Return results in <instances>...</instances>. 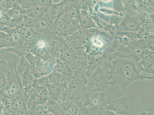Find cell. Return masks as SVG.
<instances>
[{
	"mask_svg": "<svg viewBox=\"0 0 154 115\" xmlns=\"http://www.w3.org/2000/svg\"><path fill=\"white\" fill-rule=\"evenodd\" d=\"M78 50L70 47L66 51L61 53L60 59L70 64L73 61Z\"/></svg>",
	"mask_w": 154,
	"mask_h": 115,
	"instance_id": "24",
	"label": "cell"
},
{
	"mask_svg": "<svg viewBox=\"0 0 154 115\" xmlns=\"http://www.w3.org/2000/svg\"><path fill=\"white\" fill-rule=\"evenodd\" d=\"M64 96L69 100L80 102L85 106L92 105L87 92L86 85L78 78H74L69 81Z\"/></svg>",
	"mask_w": 154,
	"mask_h": 115,
	"instance_id": "2",
	"label": "cell"
},
{
	"mask_svg": "<svg viewBox=\"0 0 154 115\" xmlns=\"http://www.w3.org/2000/svg\"><path fill=\"white\" fill-rule=\"evenodd\" d=\"M55 64L39 58L36 67L35 79H38L50 75L54 71Z\"/></svg>",
	"mask_w": 154,
	"mask_h": 115,
	"instance_id": "14",
	"label": "cell"
},
{
	"mask_svg": "<svg viewBox=\"0 0 154 115\" xmlns=\"http://www.w3.org/2000/svg\"><path fill=\"white\" fill-rule=\"evenodd\" d=\"M0 65V89H3L7 84V78L6 71L5 67V63Z\"/></svg>",
	"mask_w": 154,
	"mask_h": 115,
	"instance_id": "28",
	"label": "cell"
},
{
	"mask_svg": "<svg viewBox=\"0 0 154 115\" xmlns=\"http://www.w3.org/2000/svg\"><path fill=\"white\" fill-rule=\"evenodd\" d=\"M109 85L104 69L102 67H99L93 71L88 80L86 85L87 92L90 97L94 93L105 92Z\"/></svg>",
	"mask_w": 154,
	"mask_h": 115,
	"instance_id": "5",
	"label": "cell"
},
{
	"mask_svg": "<svg viewBox=\"0 0 154 115\" xmlns=\"http://www.w3.org/2000/svg\"><path fill=\"white\" fill-rule=\"evenodd\" d=\"M2 12L11 20L17 18L21 14L20 11L14 8L8 10L3 11Z\"/></svg>",
	"mask_w": 154,
	"mask_h": 115,
	"instance_id": "35",
	"label": "cell"
},
{
	"mask_svg": "<svg viewBox=\"0 0 154 115\" xmlns=\"http://www.w3.org/2000/svg\"><path fill=\"white\" fill-rule=\"evenodd\" d=\"M25 104L22 99L19 98L15 99L11 104L12 108L15 111L20 113L25 111Z\"/></svg>",
	"mask_w": 154,
	"mask_h": 115,
	"instance_id": "29",
	"label": "cell"
},
{
	"mask_svg": "<svg viewBox=\"0 0 154 115\" xmlns=\"http://www.w3.org/2000/svg\"><path fill=\"white\" fill-rule=\"evenodd\" d=\"M54 71L65 76L69 81L74 78L73 71L70 64L60 59H57Z\"/></svg>",
	"mask_w": 154,
	"mask_h": 115,
	"instance_id": "20",
	"label": "cell"
},
{
	"mask_svg": "<svg viewBox=\"0 0 154 115\" xmlns=\"http://www.w3.org/2000/svg\"><path fill=\"white\" fill-rule=\"evenodd\" d=\"M80 12V9L78 1H69L68 4L63 10L60 17L68 16L79 21Z\"/></svg>",
	"mask_w": 154,
	"mask_h": 115,
	"instance_id": "15",
	"label": "cell"
},
{
	"mask_svg": "<svg viewBox=\"0 0 154 115\" xmlns=\"http://www.w3.org/2000/svg\"><path fill=\"white\" fill-rule=\"evenodd\" d=\"M68 0L61 1L57 3H54L53 1H52L48 12L46 15L54 20H55L60 17L63 10L68 5Z\"/></svg>",
	"mask_w": 154,
	"mask_h": 115,
	"instance_id": "17",
	"label": "cell"
},
{
	"mask_svg": "<svg viewBox=\"0 0 154 115\" xmlns=\"http://www.w3.org/2000/svg\"><path fill=\"white\" fill-rule=\"evenodd\" d=\"M76 20L68 16L61 17L55 19L54 21V26L56 34L57 35L58 33L66 29Z\"/></svg>",
	"mask_w": 154,
	"mask_h": 115,
	"instance_id": "21",
	"label": "cell"
},
{
	"mask_svg": "<svg viewBox=\"0 0 154 115\" xmlns=\"http://www.w3.org/2000/svg\"><path fill=\"white\" fill-rule=\"evenodd\" d=\"M19 2L20 6V12L22 11L30 9L34 5L33 1L32 0H19Z\"/></svg>",
	"mask_w": 154,
	"mask_h": 115,
	"instance_id": "38",
	"label": "cell"
},
{
	"mask_svg": "<svg viewBox=\"0 0 154 115\" xmlns=\"http://www.w3.org/2000/svg\"><path fill=\"white\" fill-rule=\"evenodd\" d=\"M25 15L21 14L18 17L11 20L8 26L14 28L22 27Z\"/></svg>",
	"mask_w": 154,
	"mask_h": 115,
	"instance_id": "30",
	"label": "cell"
},
{
	"mask_svg": "<svg viewBox=\"0 0 154 115\" xmlns=\"http://www.w3.org/2000/svg\"><path fill=\"white\" fill-rule=\"evenodd\" d=\"M52 1L51 0H34L33 2L35 5L42 8H48L51 5Z\"/></svg>",
	"mask_w": 154,
	"mask_h": 115,
	"instance_id": "40",
	"label": "cell"
},
{
	"mask_svg": "<svg viewBox=\"0 0 154 115\" xmlns=\"http://www.w3.org/2000/svg\"><path fill=\"white\" fill-rule=\"evenodd\" d=\"M60 37L58 36L55 39L47 40L46 46L48 52L57 59H60L61 54V48L58 42Z\"/></svg>",
	"mask_w": 154,
	"mask_h": 115,
	"instance_id": "22",
	"label": "cell"
},
{
	"mask_svg": "<svg viewBox=\"0 0 154 115\" xmlns=\"http://www.w3.org/2000/svg\"><path fill=\"white\" fill-rule=\"evenodd\" d=\"M36 25V20L25 15V19L22 27L25 29H35Z\"/></svg>",
	"mask_w": 154,
	"mask_h": 115,
	"instance_id": "36",
	"label": "cell"
},
{
	"mask_svg": "<svg viewBox=\"0 0 154 115\" xmlns=\"http://www.w3.org/2000/svg\"><path fill=\"white\" fill-rule=\"evenodd\" d=\"M112 9L113 10L117 13L123 14L125 15V11L124 4L122 1L115 0L112 1Z\"/></svg>",
	"mask_w": 154,
	"mask_h": 115,
	"instance_id": "34",
	"label": "cell"
},
{
	"mask_svg": "<svg viewBox=\"0 0 154 115\" xmlns=\"http://www.w3.org/2000/svg\"><path fill=\"white\" fill-rule=\"evenodd\" d=\"M30 65L32 74L35 78L36 67L38 63L39 58L34 55L33 53H30L26 54L24 57Z\"/></svg>",
	"mask_w": 154,
	"mask_h": 115,
	"instance_id": "25",
	"label": "cell"
},
{
	"mask_svg": "<svg viewBox=\"0 0 154 115\" xmlns=\"http://www.w3.org/2000/svg\"><path fill=\"white\" fill-rule=\"evenodd\" d=\"M88 38V43L84 51L90 55L97 56L103 54L113 37L108 32L100 29L97 34Z\"/></svg>",
	"mask_w": 154,
	"mask_h": 115,
	"instance_id": "3",
	"label": "cell"
},
{
	"mask_svg": "<svg viewBox=\"0 0 154 115\" xmlns=\"http://www.w3.org/2000/svg\"><path fill=\"white\" fill-rule=\"evenodd\" d=\"M46 87L48 90V97L50 99L55 101L58 104L65 99L64 93L66 89V86L54 83L47 85Z\"/></svg>",
	"mask_w": 154,
	"mask_h": 115,
	"instance_id": "11",
	"label": "cell"
},
{
	"mask_svg": "<svg viewBox=\"0 0 154 115\" xmlns=\"http://www.w3.org/2000/svg\"><path fill=\"white\" fill-rule=\"evenodd\" d=\"M101 115H118L112 111L105 109Z\"/></svg>",
	"mask_w": 154,
	"mask_h": 115,
	"instance_id": "43",
	"label": "cell"
},
{
	"mask_svg": "<svg viewBox=\"0 0 154 115\" xmlns=\"http://www.w3.org/2000/svg\"><path fill=\"white\" fill-rule=\"evenodd\" d=\"M17 69L23 88L30 87L35 85V79L32 74L29 63L25 58H20L17 64Z\"/></svg>",
	"mask_w": 154,
	"mask_h": 115,
	"instance_id": "6",
	"label": "cell"
},
{
	"mask_svg": "<svg viewBox=\"0 0 154 115\" xmlns=\"http://www.w3.org/2000/svg\"><path fill=\"white\" fill-rule=\"evenodd\" d=\"M49 98L48 97H42L36 98L35 102L36 105L44 104L47 103Z\"/></svg>",
	"mask_w": 154,
	"mask_h": 115,
	"instance_id": "41",
	"label": "cell"
},
{
	"mask_svg": "<svg viewBox=\"0 0 154 115\" xmlns=\"http://www.w3.org/2000/svg\"><path fill=\"white\" fill-rule=\"evenodd\" d=\"M140 63L143 68L144 72L154 75V52L145 49L140 56Z\"/></svg>",
	"mask_w": 154,
	"mask_h": 115,
	"instance_id": "10",
	"label": "cell"
},
{
	"mask_svg": "<svg viewBox=\"0 0 154 115\" xmlns=\"http://www.w3.org/2000/svg\"><path fill=\"white\" fill-rule=\"evenodd\" d=\"M79 22L80 26L82 29L97 28L92 18V15L85 10L80 9Z\"/></svg>",
	"mask_w": 154,
	"mask_h": 115,
	"instance_id": "19",
	"label": "cell"
},
{
	"mask_svg": "<svg viewBox=\"0 0 154 115\" xmlns=\"http://www.w3.org/2000/svg\"><path fill=\"white\" fill-rule=\"evenodd\" d=\"M54 83V78L52 72L50 75L35 79V84L36 85L47 87L50 84Z\"/></svg>",
	"mask_w": 154,
	"mask_h": 115,
	"instance_id": "26",
	"label": "cell"
},
{
	"mask_svg": "<svg viewBox=\"0 0 154 115\" xmlns=\"http://www.w3.org/2000/svg\"><path fill=\"white\" fill-rule=\"evenodd\" d=\"M17 2V0H4L0 2V10L2 11L12 9Z\"/></svg>",
	"mask_w": 154,
	"mask_h": 115,
	"instance_id": "31",
	"label": "cell"
},
{
	"mask_svg": "<svg viewBox=\"0 0 154 115\" xmlns=\"http://www.w3.org/2000/svg\"><path fill=\"white\" fill-rule=\"evenodd\" d=\"M109 101L106 99L105 92L99 93L98 101L95 106L90 107L86 106L85 107L86 115H101Z\"/></svg>",
	"mask_w": 154,
	"mask_h": 115,
	"instance_id": "13",
	"label": "cell"
},
{
	"mask_svg": "<svg viewBox=\"0 0 154 115\" xmlns=\"http://www.w3.org/2000/svg\"><path fill=\"white\" fill-rule=\"evenodd\" d=\"M141 26L139 16H131L125 14L118 27L121 31L137 33Z\"/></svg>",
	"mask_w": 154,
	"mask_h": 115,
	"instance_id": "7",
	"label": "cell"
},
{
	"mask_svg": "<svg viewBox=\"0 0 154 115\" xmlns=\"http://www.w3.org/2000/svg\"><path fill=\"white\" fill-rule=\"evenodd\" d=\"M109 81L110 85L119 87L125 92L127 87L132 82L144 79L151 80L154 77L145 76L140 63L134 60L120 58L112 61L108 66Z\"/></svg>",
	"mask_w": 154,
	"mask_h": 115,
	"instance_id": "1",
	"label": "cell"
},
{
	"mask_svg": "<svg viewBox=\"0 0 154 115\" xmlns=\"http://www.w3.org/2000/svg\"><path fill=\"white\" fill-rule=\"evenodd\" d=\"M35 46L33 40L26 41L13 47L5 49V51L16 54L20 58H24L26 54L33 53Z\"/></svg>",
	"mask_w": 154,
	"mask_h": 115,
	"instance_id": "9",
	"label": "cell"
},
{
	"mask_svg": "<svg viewBox=\"0 0 154 115\" xmlns=\"http://www.w3.org/2000/svg\"><path fill=\"white\" fill-rule=\"evenodd\" d=\"M5 92L4 89H0V103L5 99Z\"/></svg>",
	"mask_w": 154,
	"mask_h": 115,
	"instance_id": "44",
	"label": "cell"
},
{
	"mask_svg": "<svg viewBox=\"0 0 154 115\" xmlns=\"http://www.w3.org/2000/svg\"><path fill=\"white\" fill-rule=\"evenodd\" d=\"M106 109L118 115H137L134 107V96L131 94L109 101Z\"/></svg>",
	"mask_w": 154,
	"mask_h": 115,
	"instance_id": "4",
	"label": "cell"
},
{
	"mask_svg": "<svg viewBox=\"0 0 154 115\" xmlns=\"http://www.w3.org/2000/svg\"><path fill=\"white\" fill-rule=\"evenodd\" d=\"M38 32V31L35 29H26L24 36L25 41L33 40L35 37Z\"/></svg>",
	"mask_w": 154,
	"mask_h": 115,
	"instance_id": "37",
	"label": "cell"
},
{
	"mask_svg": "<svg viewBox=\"0 0 154 115\" xmlns=\"http://www.w3.org/2000/svg\"><path fill=\"white\" fill-rule=\"evenodd\" d=\"M140 115H154V107L149 108L146 111L143 112Z\"/></svg>",
	"mask_w": 154,
	"mask_h": 115,
	"instance_id": "42",
	"label": "cell"
},
{
	"mask_svg": "<svg viewBox=\"0 0 154 115\" xmlns=\"http://www.w3.org/2000/svg\"><path fill=\"white\" fill-rule=\"evenodd\" d=\"M64 39L70 47L77 50H84L87 44L88 39V36L81 29Z\"/></svg>",
	"mask_w": 154,
	"mask_h": 115,
	"instance_id": "8",
	"label": "cell"
},
{
	"mask_svg": "<svg viewBox=\"0 0 154 115\" xmlns=\"http://www.w3.org/2000/svg\"><path fill=\"white\" fill-rule=\"evenodd\" d=\"M54 78V83L60 84L66 86L69 80L65 76L55 71H53Z\"/></svg>",
	"mask_w": 154,
	"mask_h": 115,
	"instance_id": "27",
	"label": "cell"
},
{
	"mask_svg": "<svg viewBox=\"0 0 154 115\" xmlns=\"http://www.w3.org/2000/svg\"><path fill=\"white\" fill-rule=\"evenodd\" d=\"M35 92L37 97H48V92L47 87L42 85H34Z\"/></svg>",
	"mask_w": 154,
	"mask_h": 115,
	"instance_id": "32",
	"label": "cell"
},
{
	"mask_svg": "<svg viewBox=\"0 0 154 115\" xmlns=\"http://www.w3.org/2000/svg\"><path fill=\"white\" fill-rule=\"evenodd\" d=\"M49 8H44L34 5L30 9L22 11L21 14L37 20L44 17L48 12Z\"/></svg>",
	"mask_w": 154,
	"mask_h": 115,
	"instance_id": "16",
	"label": "cell"
},
{
	"mask_svg": "<svg viewBox=\"0 0 154 115\" xmlns=\"http://www.w3.org/2000/svg\"><path fill=\"white\" fill-rule=\"evenodd\" d=\"M124 15L123 14L117 13L116 12L115 13L110 16L109 24L113 26H118L122 20Z\"/></svg>",
	"mask_w": 154,
	"mask_h": 115,
	"instance_id": "33",
	"label": "cell"
},
{
	"mask_svg": "<svg viewBox=\"0 0 154 115\" xmlns=\"http://www.w3.org/2000/svg\"><path fill=\"white\" fill-rule=\"evenodd\" d=\"M18 44L12 35L0 31V49L10 48Z\"/></svg>",
	"mask_w": 154,
	"mask_h": 115,
	"instance_id": "23",
	"label": "cell"
},
{
	"mask_svg": "<svg viewBox=\"0 0 154 115\" xmlns=\"http://www.w3.org/2000/svg\"><path fill=\"white\" fill-rule=\"evenodd\" d=\"M114 38L118 41L121 47H127L138 39L137 33L121 31L116 35Z\"/></svg>",
	"mask_w": 154,
	"mask_h": 115,
	"instance_id": "18",
	"label": "cell"
},
{
	"mask_svg": "<svg viewBox=\"0 0 154 115\" xmlns=\"http://www.w3.org/2000/svg\"><path fill=\"white\" fill-rule=\"evenodd\" d=\"M81 29L83 31L84 33L86 34L88 38L96 36L100 32V29L98 28H92L86 29Z\"/></svg>",
	"mask_w": 154,
	"mask_h": 115,
	"instance_id": "39",
	"label": "cell"
},
{
	"mask_svg": "<svg viewBox=\"0 0 154 115\" xmlns=\"http://www.w3.org/2000/svg\"><path fill=\"white\" fill-rule=\"evenodd\" d=\"M88 60L87 53L83 50H79L72 62L70 64L74 74L82 70L87 67Z\"/></svg>",
	"mask_w": 154,
	"mask_h": 115,
	"instance_id": "12",
	"label": "cell"
}]
</instances>
